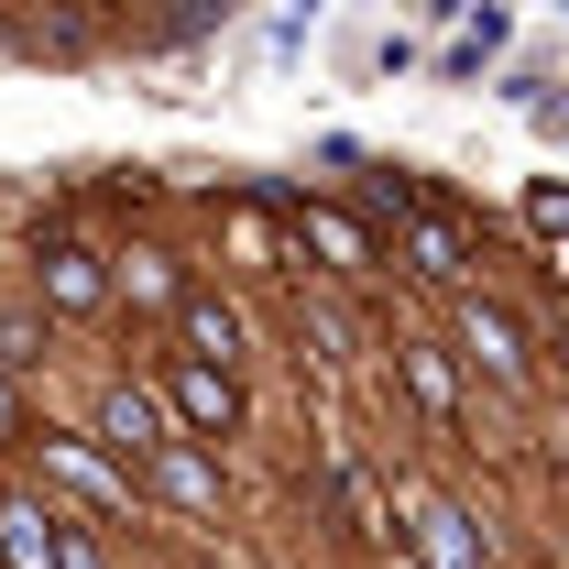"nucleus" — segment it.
<instances>
[{"mask_svg":"<svg viewBox=\"0 0 569 569\" xmlns=\"http://www.w3.org/2000/svg\"><path fill=\"white\" fill-rule=\"evenodd\" d=\"M176 417L198 427V438H230V427H241V395H230L219 361H176Z\"/></svg>","mask_w":569,"mask_h":569,"instance_id":"f257e3e1","label":"nucleus"},{"mask_svg":"<svg viewBox=\"0 0 569 569\" xmlns=\"http://www.w3.org/2000/svg\"><path fill=\"white\" fill-rule=\"evenodd\" d=\"M99 438H110V449H121V460H153V449H164V417H153V406H142L132 383H121V395H110V406H99Z\"/></svg>","mask_w":569,"mask_h":569,"instance_id":"f03ea898","label":"nucleus"},{"mask_svg":"<svg viewBox=\"0 0 569 569\" xmlns=\"http://www.w3.org/2000/svg\"><path fill=\"white\" fill-rule=\"evenodd\" d=\"M427 559H438V569H482V548H471L460 515H427Z\"/></svg>","mask_w":569,"mask_h":569,"instance_id":"423d86ee","label":"nucleus"},{"mask_svg":"<svg viewBox=\"0 0 569 569\" xmlns=\"http://www.w3.org/2000/svg\"><path fill=\"white\" fill-rule=\"evenodd\" d=\"M219 11H230V0H176V11H164V22H153V44H187V33H209Z\"/></svg>","mask_w":569,"mask_h":569,"instance_id":"6e6552de","label":"nucleus"},{"mask_svg":"<svg viewBox=\"0 0 569 569\" xmlns=\"http://www.w3.org/2000/svg\"><path fill=\"white\" fill-rule=\"evenodd\" d=\"M482 56H503V11H482V22H471V44H460L449 67H460V77H482Z\"/></svg>","mask_w":569,"mask_h":569,"instance_id":"9d476101","label":"nucleus"},{"mask_svg":"<svg viewBox=\"0 0 569 569\" xmlns=\"http://www.w3.org/2000/svg\"><path fill=\"white\" fill-rule=\"evenodd\" d=\"M99 296V263L88 252H56V307H88Z\"/></svg>","mask_w":569,"mask_h":569,"instance_id":"1a4fd4ad","label":"nucleus"},{"mask_svg":"<svg viewBox=\"0 0 569 569\" xmlns=\"http://www.w3.org/2000/svg\"><path fill=\"white\" fill-rule=\"evenodd\" d=\"M460 329H471V351L493 361L503 383H515V372H526V351H515V318H503V307H471V318H460Z\"/></svg>","mask_w":569,"mask_h":569,"instance_id":"39448f33","label":"nucleus"},{"mask_svg":"<svg viewBox=\"0 0 569 569\" xmlns=\"http://www.w3.org/2000/svg\"><path fill=\"white\" fill-rule=\"evenodd\" d=\"M0 427H11V395H0Z\"/></svg>","mask_w":569,"mask_h":569,"instance_id":"f8f14e48","label":"nucleus"},{"mask_svg":"<svg viewBox=\"0 0 569 569\" xmlns=\"http://www.w3.org/2000/svg\"><path fill=\"white\" fill-rule=\"evenodd\" d=\"M187 340H198V351H230L241 329H230V307H219V296H187Z\"/></svg>","mask_w":569,"mask_h":569,"instance_id":"0eeeda50","label":"nucleus"},{"mask_svg":"<svg viewBox=\"0 0 569 569\" xmlns=\"http://www.w3.org/2000/svg\"><path fill=\"white\" fill-rule=\"evenodd\" d=\"M406 383H417L427 406H449V372H438V351H406Z\"/></svg>","mask_w":569,"mask_h":569,"instance_id":"9b49d317","label":"nucleus"},{"mask_svg":"<svg viewBox=\"0 0 569 569\" xmlns=\"http://www.w3.org/2000/svg\"><path fill=\"white\" fill-rule=\"evenodd\" d=\"M153 482H164V493H176V503H219V471H209V460H198V449H176V438L153 449Z\"/></svg>","mask_w":569,"mask_h":569,"instance_id":"20e7f679","label":"nucleus"},{"mask_svg":"<svg viewBox=\"0 0 569 569\" xmlns=\"http://www.w3.org/2000/svg\"><path fill=\"white\" fill-rule=\"evenodd\" d=\"M0 548H11V569H67L56 515H33V503H11V515H0Z\"/></svg>","mask_w":569,"mask_h":569,"instance_id":"7ed1b4c3","label":"nucleus"}]
</instances>
